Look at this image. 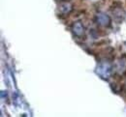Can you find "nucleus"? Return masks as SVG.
<instances>
[{
	"instance_id": "20e7f679",
	"label": "nucleus",
	"mask_w": 126,
	"mask_h": 117,
	"mask_svg": "<svg viewBox=\"0 0 126 117\" xmlns=\"http://www.w3.org/2000/svg\"><path fill=\"white\" fill-rule=\"evenodd\" d=\"M115 71L119 75H123L126 73V59L125 58H120L117 60L115 64Z\"/></svg>"
},
{
	"instance_id": "f257e3e1",
	"label": "nucleus",
	"mask_w": 126,
	"mask_h": 117,
	"mask_svg": "<svg viewBox=\"0 0 126 117\" xmlns=\"http://www.w3.org/2000/svg\"><path fill=\"white\" fill-rule=\"evenodd\" d=\"M96 73L104 79H108L110 78V73H111V66L109 62H102L100 63L97 69H96Z\"/></svg>"
},
{
	"instance_id": "39448f33",
	"label": "nucleus",
	"mask_w": 126,
	"mask_h": 117,
	"mask_svg": "<svg viewBox=\"0 0 126 117\" xmlns=\"http://www.w3.org/2000/svg\"><path fill=\"white\" fill-rule=\"evenodd\" d=\"M73 10V6L68 3V2H65L62 3L60 6H59V12L62 14V15H68L71 13V11Z\"/></svg>"
},
{
	"instance_id": "7ed1b4c3",
	"label": "nucleus",
	"mask_w": 126,
	"mask_h": 117,
	"mask_svg": "<svg viewBox=\"0 0 126 117\" xmlns=\"http://www.w3.org/2000/svg\"><path fill=\"white\" fill-rule=\"evenodd\" d=\"M72 31L75 36L77 37H81L84 35L85 32V29H84V26L83 24L81 23V21H75L72 25Z\"/></svg>"
},
{
	"instance_id": "f03ea898",
	"label": "nucleus",
	"mask_w": 126,
	"mask_h": 117,
	"mask_svg": "<svg viewBox=\"0 0 126 117\" xmlns=\"http://www.w3.org/2000/svg\"><path fill=\"white\" fill-rule=\"evenodd\" d=\"M95 19H96V22L101 25V26H104V27H108L110 26V23H111V19L110 17L106 15L105 13H98L95 17Z\"/></svg>"
}]
</instances>
